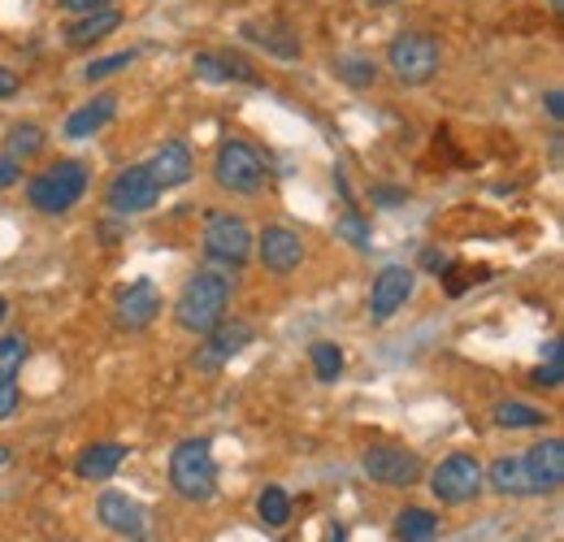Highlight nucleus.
Listing matches in <instances>:
<instances>
[{"instance_id":"nucleus-30","label":"nucleus","mask_w":564,"mask_h":542,"mask_svg":"<svg viewBox=\"0 0 564 542\" xmlns=\"http://www.w3.org/2000/svg\"><path fill=\"white\" fill-rule=\"evenodd\" d=\"M335 235H339V239H348V243L360 248V252H365V248H373V243H369V239H373V230H369V221H365L356 208H348V213L335 221Z\"/></svg>"},{"instance_id":"nucleus-39","label":"nucleus","mask_w":564,"mask_h":542,"mask_svg":"<svg viewBox=\"0 0 564 542\" xmlns=\"http://www.w3.org/2000/svg\"><path fill=\"white\" fill-rule=\"evenodd\" d=\"M9 456H13V452H9V447H4V443H0V469H4V465H9Z\"/></svg>"},{"instance_id":"nucleus-17","label":"nucleus","mask_w":564,"mask_h":542,"mask_svg":"<svg viewBox=\"0 0 564 542\" xmlns=\"http://www.w3.org/2000/svg\"><path fill=\"white\" fill-rule=\"evenodd\" d=\"M156 313H161V291H156L152 278H135V282L118 295V326H122V330H143V326H152Z\"/></svg>"},{"instance_id":"nucleus-10","label":"nucleus","mask_w":564,"mask_h":542,"mask_svg":"<svg viewBox=\"0 0 564 542\" xmlns=\"http://www.w3.org/2000/svg\"><path fill=\"white\" fill-rule=\"evenodd\" d=\"M96 521H100L109 534H118V539H131V542L152 539L148 508H143V503H135V499H127V495H118V490L100 495V503H96Z\"/></svg>"},{"instance_id":"nucleus-5","label":"nucleus","mask_w":564,"mask_h":542,"mask_svg":"<svg viewBox=\"0 0 564 542\" xmlns=\"http://www.w3.org/2000/svg\"><path fill=\"white\" fill-rule=\"evenodd\" d=\"M443 66V44L425 31H404L391 40L387 48V69L404 83V87H425Z\"/></svg>"},{"instance_id":"nucleus-35","label":"nucleus","mask_w":564,"mask_h":542,"mask_svg":"<svg viewBox=\"0 0 564 542\" xmlns=\"http://www.w3.org/2000/svg\"><path fill=\"white\" fill-rule=\"evenodd\" d=\"M543 105H547V118H552V122H564V91L561 87H552Z\"/></svg>"},{"instance_id":"nucleus-8","label":"nucleus","mask_w":564,"mask_h":542,"mask_svg":"<svg viewBox=\"0 0 564 542\" xmlns=\"http://www.w3.org/2000/svg\"><path fill=\"white\" fill-rule=\"evenodd\" d=\"M252 230L243 217H230V213H209L205 221V252L221 265H243L252 257Z\"/></svg>"},{"instance_id":"nucleus-2","label":"nucleus","mask_w":564,"mask_h":542,"mask_svg":"<svg viewBox=\"0 0 564 542\" xmlns=\"http://www.w3.org/2000/svg\"><path fill=\"white\" fill-rule=\"evenodd\" d=\"M170 486L187 503H205L217 495V460L205 438H183L170 456Z\"/></svg>"},{"instance_id":"nucleus-24","label":"nucleus","mask_w":564,"mask_h":542,"mask_svg":"<svg viewBox=\"0 0 564 542\" xmlns=\"http://www.w3.org/2000/svg\"><path fill=\"white\" fill-rule=\"evenodd\" d=\"M495 425H503V430H539L543 421H547V412L534 404H521V400H499L491 408Z\"/></svg>"},{"instance_id":"nucleus-22","label":"nucleus","mask_w":564,"mask_h":542,"mask_svg":"<svg viewBox=\"0 0 564 542\" xmlns=\"http://www.w3.org/2000/svg\"><path fill=\"white\" fill-rule=\"evenodd\" d=\"M122 26V13L118 9H96V13H83L78 22L66 26V44L70 48H87V44H96V40H105V35H113Z\"/></svg>"},{"instance_id":"nucleus-41","label":"nucleus","mask_w":564,"mask_h":542,"mask_svg":"<svg viewBox=\"0 0 564 542\" xmlns=\"http://www.w3.org/2000/svg\"><path fill=\"white\" fill-rule=\"evenodd\" d=\"M330 542H344V530H339V525H335V530H330Z\"/></svg>"},{"instance_id":"nucleus-19","label":"nucleus","mask_w":564,"mask_h":542,"mask_svg":"<svg viewBox=\"0 0 564 542\" xmlns=\"http://www.w3.org/2000/svg\"><path fill=\"white\" fill-rule=\"evenodd\" d=\"M122 460H127V447L122 443H91V447L78 452L74 474L83 477V481H109V477L122 469Z\"/></svg>"},{"instance_id":"nucleus-16","label":"nucleus","mask_w":564,"mask_h":542,"mask_svg":"<svg viewBox=\"0 0 564 542\" xmlns=\"http://www.w3.org/2000/svg\"><path fill=\"white\" fill-rule=\"evenodd\" d=\"M252 343V326L248 322H217L209 335H205V347L196 356V369H221L226 360H235L243 347Z\"/></svg>"},{"instance_id":"nucleus-20","label":"nucleus","mask_w":564,"mask_h":542,"mask_svg":"<svg viewBox=\"0 0 564 542\" xmlns=\"http://www.w3.org/2000/svg\"><path fill=\"white\" fill-rule=\"evenodd\" d=\"M192 69H196V78H205V83H252V78H257L252 66H248L239 53H196V57H192Z\"/></svg>"},{"instance_id":"nucleus-6","label":"nucleus","mask_w":564,"mask_h":542,"mask_svg":"<svg viewBox=\"0 0 564 542\" xmlns=\"http://www.w3.org/2000/svg\"><path fill=\"white\" fill-rule=\"evenodd\" d=\"M430 490H434L438 503L465 508V503H474V499L482 495V465H478L474 456L456 452V456H447V460L430 474Z\"/></svg>"},{"instance_id":"nucleus-14","label":"nucleus","mask_w":564,"mask_h":542,"mask_svg":"<svg viewBox=\"0 0 564 542\" xmlns=\"http://www.w3.org/2000/svg\"><path fill=\"white\" fill-rule=\"evenodd\" d=\"M252 248H257L261 265H265L270 273H279V278L295 273L300 270V261H304V243H300V235L286 230V226H265L261 239H257Z\"/></svg>"},{"instance_id":"nucleus-33","label":"nucleus","mask_w":564,"mask_h":542,"mask_svg":"<svg viewBox=\"0 0 564 542\" xmlns=\"http://www.w3.org/2000/svg\"><path fill=\"white\" fill-rule=\"evenodd\" d=\"M66 13L83 18V13H96V9H113V0H57Z\"/></svg>"},{"instance_id":"nucleus-9","label":"nucleus","mask_w":564,"mask_h":542,"mask_svg":"<svg viewBox=\"0 0 564 542\" xmlns=\"http://www.w3.org/2000/svg\"><path fill=\"white\" fill-rule=\"evenodd\" d=\"M413 286H417V273L409 265H387V270L373 278V291H369V317L378 326H387L409 300H413Z\"/></svg>"},{"instance_id":"nucleus-18","label":"nucleus","mask_w":564,"mask_h":542,"mask_svg":"<svg viewBox=\"0 0 564 542\" xmlns=\"http://www.w3.org/2000/svg\"><path fill=\"white\" fill-rule=\"evenodd\" d=\"M26 347L31 343L22 339V335L0 339V421L13 416V408H18V369L26 360Z\"/></svg>"},{"instance_id":"nucleus-26","label":"nucleus","mask_w":564,"mask_h":542,"mask_svg":"<svg viewBox=\"0 0 564 542\" xmlns=\"http://www.w3.org/2000/svg\"><path fill=\"white\" fill-rule=\"evenodd\" d=\"M9 152L4 156H13V161H31V156H40L44 152V131L35 127V122H18V127H9Z\"/></svg>"},{"instance_id":"nucleus-32","label":"nucleus","mask_w":564,"mask_h":542,"mask_svg":"<svg viewBox=\"0 0 564 542\" xmlns=\"http://www.w3.org/2000/svg\"><path fill=\"white\" fill-rule=\"evenodd\" d=\"M561 382H564V351H561V343L552 339L547 343V365H539V369H534V387L556 391Z\"/></svg>"},{"instance_id":"nucleus-11","label":"nucleus","mask_w":564,"mask_h":542,"mask_svg":"<svg viewBox=\"0 0 564 542\" xmlns=\"http://www.w3.org/2000/svg\"><path fill=\"white\" fill-rule=\"evenodd\" d=\"M360 469L378 486H413L422 477V456L404 452V447H365Z\"/></svg>"},{"instance_id":"nucleus-15","label":"nucleus","mask_w":564,"mask_h":542,"mask_svg":"<svg viewBox=\"0 0 564 542\" xmlns=\"http://www.w3.org/2000/svg\"><path fill=\"white\" fill-rule=\"evenodd\" d=\"M525 477H530V495H552L564 481V443L561 438H543L539 447H530L521 456Z\"/></svg>"},{"instance_id":"nucleus-36","label":"nucleus","mask_w":564,"mask_h":542,"mask_svg":"<svg viewBox=\"0 0 564 542\" xmlns=\"http://www.w3.org/2000/svg\"><path fill=\"white\" fill-rule=\"evenodd\" d=\"M422 265H425V270H434V273H443V270H452V257L430 248V252H422Z\"/></svg>"},{"instance_id":"nucleus-27","label":"nucleus","mask_w":564,"mask_h":542,"mask_svg":"<svg viewBox=\"0 0 564 542\" xmlns=\"http://www.w3.org/2000/svg\"><path fill=\"white\" fill-rule=\"evenodd\" d=\"M335 74H339L348 87H373L378 66H373V57H365V53H339V57H335Z\"/></svg>"},{"instance_id":"nucleus-12","label":"nucleus","mask_w":564,"mask_h":542,"mask_svg":"<svg viewBox=\"0 0 564 542\" xmlns=\"http://www.w3.org/2000/svg\"><path fill=\"white\" fill-rule=\"evenodd\" d=\"M143 170L152 174V183H156L161 192H174V187L192 183V174H196V156H192L187 139H165V143L152 152V161H148Z\"/></svg>"},{"instance_id":"nucleus-25","label":"nucleus","mask_w":564,"mask_h":542,"mask_svg":"<svg viewBox=\"0 0 564 542\" xmlns=\"http://www.w3.org/2000/svg\"><path fill=\"white\" fill-rule=\"evenodd\" d=\"M395 534H400V542H430L438 534V517L430 508H404L395 517Z\"/></svg>"},{"instance_id":"nucleus-29","label":"nucleus","mask_w":564,"mask_h":542,"mask_svg":"<svg viewBox=\"0 0 564 542\" xmlns=\"http://www.w3.org/2000/svg\"><path fill=\"white\" fill-rule=\"evenodd\" d=\"M313 373H317V382H339L344 347L339 343H313Z\"/></svg>"},{"instance_id":"nucleus-31","label":"nucleus","mask_w":564,"mask_h":542,"mask_svg":"<svg viewBox=\"0 0 564 542\" xmlns=\"http://www.w3.org/2000/svg\"><path fill=\"white\" fill-rule=\"evenodd\" d=\"M135 66V48H122V53H109V57H100V62H91V66L83 69V78L87 83H105V78H113L118 69Z\"/></svg>"},{"instance_id":"nucleus-13","label":"nucleus","mask_w":564,"mask_h":542,"mask_svg":"<svg viewBox=\"0 0 564 542\" xmlns=\"http://www.w3.org/2000/svg\"><path fill=\"white\" fill-rule=\"evenodd\" d=\"M239 35L248 40V44H257V48H265L270 57H279V62H300L304 57V44H300V35L279 22V18H252V22H243L239 26Z\"/></svg>"},{"instance_id":"nucleus-28","label":"nucleus","mask_w":564,"mask_h":542,"mask_svg":"<svg viewBox=\"0 0 564 542\" xmlns=\"http://www.w3.org/2000/svg\"><path fill=\"white\" fill-rule=\"evenodd\" d=\"M257 512H261V521H265L270 530H282V525L291 521V495H286L282 486H265L261 499H257Z\"/></svg>"},{"instance_id":"nucleus-23","label":"nucleus","mask_w":564,"mask_h":542,"mask_svg":"<svg viewBox=\"0 0 564 542\" xmlns=\"http://www.w3.org/2000/svg\"><path fill=\"white\" fill-rule=\"evenodd\" d=\"M482 481H491V490H499V495H530V477H525L521 456H503V460H495L491 469L482 474Z\"/></svg>"},{"instance_id":"nucleus-40","label":"nucleus","mask_w":564,"mask_h":542,"mask_svg":"<svg viewBox=\"0 0 564 542\" xmlns=\"http://www.w3.org/2000/svg\"><path fill=\"white\" fill-rule=\"evenodd\" d=\"M4 317H9V300L0 295V322H4Z\"/></svg>"},{"instance_id":"nucleus-4","label":"nucleus","mask_w":564,"mask_h":542,"mask_svg":"<svg viewBox=\"0 0 564 542\" xmlns=\"http://www.w3.org/2000/svg\"><path fill=\"white\" fill-rule=\"evenodd\" d=\"M213 178H217V187L230 192V196H257V192L265 187L270 170H265V161H261V152H257L252 143L226 139V143L217 148V156H213Z\"/></svg>"},{"instance_id":"nucleus-3","label":"nucleus","mask_w":564,"mask_h":542,"mask_svg":"<svg viewBox=\"0 0 564 542\" xmlns=\"http://www.w3.org/2000/svg\"><path fill=\"white\" fill-rule=\"evenodd\" d=\"M83 192H87V165H83V161H57V165L40 170V174L26 183L31 208H35V213H48V217L70 213L74 204L83 200Z\"/></svg>"},{"instance_id":"nucleus-34","label":"nucleus","mask_w":564,"mask_h":542,"mask_svg":"<svg viewBox=\"0 0 564 542\" xmlns=\"http://www.w3.org/2000/svg\"><path fill=\"white\" fill-rule=\"evenodd\" d=\"M22 178V161H13V156H0V192L4 187H13Z\"/></svg>"},{"instance_id":"nucleus-38","label":"nucleus","mask_w":564,"mask_h":542,"mask_svg":"<svg viewBox=\"0 0 564 542\" xmlns=\"http://www.w3.org/2000/svg\"><path fill=\"white\" fill-rule=\"evenodd\" d=\"M13 91H18V74H13L9 66H0V100L13 96Z\"/></svg>"},{"instance_id":"nucleus-37","label":"nucleus","mask_w":564,"mask_h":542,"mask_svg":"<svg viewBox=\"0 0 564 542\" xmlns=\"http://www.w3.org/2000/svg\"><path fill=\"white\" fill-rule=\"evenodd\" d=\"M369 196L378 204H404V192H400V187H373Z\"/></svg>"},{"instance_id":"nucleus-7","label":"nucleus","mask_w":564,"mask_h":542,"mask_svg":"<svg viewBox=\"0 0 564 542\" xmlns=\"http://www.w3.org/2000/svg\"><path fill=\"white\" fill-rule=\"evenodd\" d=\"M156 200H161V187L152 183V174H148L143 165H127V170H118V174L109 178V187H105V208H109L113 217H135V213H148Z\"/></svg>"},{"instance_id":"nucleus-43","label":"nucleus","mask_w":564,"mask_h":542,"mask_svg":"<svg viewBox=\"0 0 564 542\" xmlns=\"http://www.w3.org/2000/svg\"><path fill=\"white\" fill-rule=\"evenodd\" d=\"M369 4H395V0H369Z\"/></svg>"},{"instance_id":"nucleus-21","label":"nucleus","mask_w":564,"mask_h":542,"mask_svg":"<svg viewBox=\"0 0 564 542\" xmlns=\"http://www.w3.org/2000/svg\"><path fill=\"white\" fill-rule=\"evenodd\" d=\"M113 118H118V96H96L91 105L74 109L70 118H66V136H70V139H91L96 131H105Z\"/></svg>"},{"instance_id":"nucleus-1","label":"nucleus","mask_w":564,"mask_h":542,"mask_svg":"<svg viewBox=\"0 0 564 542\" xmlns=\"http://www.w3.org/2000/svg\"><path fill=\"white\" fill-rule=\"evenodd\" d=\"M226 304H230V278L200 270L183 282L174 300V322L192 335H209L217 322H226Z\"/></svg>"},{"instance_id":"nucleus-42","label":"nucleus","mask_w":564,"mask_h":542,"mask_svg":"<svg viewBox=\"0 0 564 542\" xmlns=\"http://www.w3.org/2000/svg\"><path fill=\"white\" fill-rule=\"evenodd\" d=\"M552 4V13H564V0H547Z\"/></svg>"}]
</instances>
